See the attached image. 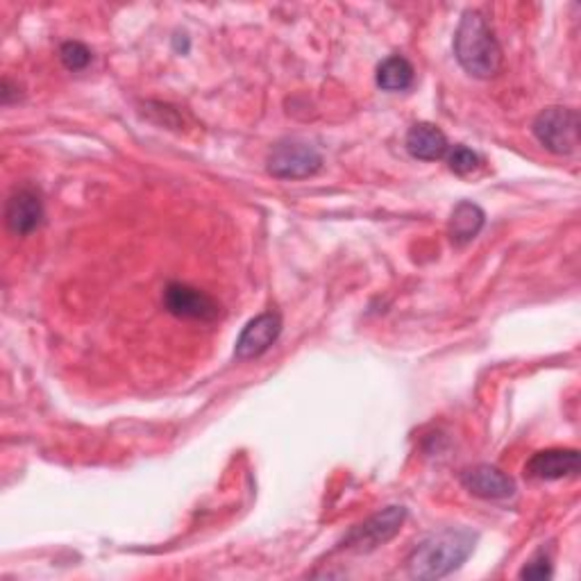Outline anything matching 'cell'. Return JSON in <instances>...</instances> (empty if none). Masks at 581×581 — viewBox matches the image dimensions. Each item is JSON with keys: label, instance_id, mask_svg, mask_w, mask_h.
<instances>
[{"label": "cell", "instance_id": "cell-1", "mask_svg": "<svg viewBox=\"0 0 581 581\" xmlns=\"http://www.w3.org/2000/svg\"><path fill=\"white\" fill-rule=\"evenodd\" d=\"M478 534L466 527H447L420 541L407 559V570L413 579H441L459 570L472 554Z\"/></svg>", "mask_w": 581, "mask_h": 581}, {"label": "cell", "instance_id": "cell-2", "mask_svg": "<svg viewBox=\"0 0 581 581\" xmlns=\"http://www.w3.org/2000/svg\"><path fill=\"white\" fill-rule=\"evenodd\" d=\"M455 55L466 73L480 81L495 77L502 69V48L480 12H466L455 33Z\"/></svg>", "mask_w": 581, "mask_h": 581}, {"label": "cell", "instance_id": "cell-3", "mask_svg": "<svg viewBox=\"0 0 581 581\" xmlns=\"http://www.w3.org/2000/svg\"><path fill=\"white\" fill-rule=\"evenodd\" d=\"M534 137L557 154H570L579 146V114L570 108H547L534 119Z\"/></svg>", "mask_w": 581, "mask_h": 581}, {"label": "cell", "instance_id": "cell-4", "mask_svg": "<svg viewBox=\"0 0 581 581\" xmlns=\"http://www.w3.org/2000/svg\"><path fill=\"white\" fill-rule=\"evenodd\" d=\"M323 166V154L305 141H280L269 154V173L282 180H302Z\"/></svg>", "mask_w": 581, "mask_h": 581}, {"label": "cell", "instance_id": "cell-5", "mask_svg": "<svg viewBox=\"0 0 581 581\" xmlns=\"http://www.w3.org/2000/svg\"><path fill=\"white\" fill-rule=\"evenodd\" d=\"M164 307L175 319L184 321H217L221 316V305L200 288L182 282H171L164 288Z\"/></svg>", "mask_w": 581, "mask_h": 581}, {"label": "cell", "instance_id": "cell-6", "mask_svg": "<svg viewBox=\"0 0 581 581\" xmlns=\"http://www.w3.org/2000/svg\"><path fill=\"white\" fill-rule=\"evenodd\" d=\"M407 511L403 507H386L384 511L368 518L366 522L357 524L355 530L346 536L343 545L355 552H371L384 543H388L395 534L400 532Z\"/></svg>", "mask_w": 581, "mask_h": 581}, {"label": "cell", "instance_id": "cell-7", "mask_svg": "<svg viewBox=\"0 0 581 581\" xmlns=\"http://www.w3.org/2000/svg\"><path fill=\"white\" fill-rule=\"evenodd\" d=\"M280 334H282L280 316L273 311L261 313L244 327L239 341H236L234 357L236 359H255V357L267 353L277 341Z\"/></svg>", "mask_w": 581, "mask_h": 581}, {"label": "cell", "instance_id": "cell-8", "mask_svg": "<svg viewBox=\"0 0 581 581\" xmlns=\"http://www.w3.org/2000/svg\"><path fill=\"white\" fill-rule=\"evenodd\" d=\"M579 472V453L568 447H552V450L536 453L524 466V474L530 480L554 482L574 478Z\"/></svg>", "mask_w": 581, "mask_h": 581}, {"label": "cell", "instance_id": "cell-9", "mask_svg": "<svg viewBox=\"0 0 581 581\" xmlns=\"http://www.w3.org/2000/svg\"><path fill=\"white\" fill-rule=\"evenodd\" d=\"M461 484L466 486L468 493L478 495L482 499H507L516 493V482L509 474L489 463L463 470Z\"/></svg>", "mask_w": 581, "mask_h": 581}, {"label": "cell", "instance_id": "cell-10", "mask_svg": "<svg viewBox=\"0 0 581 581\" xmlns=\"http://www.w3.org/2000/svg\"><path fill=\"white\" fill-rule=\"evenodd\" d=\"M5 221H8V227L18 236L33 234L44 221V205H41L39 194L30 187L16 189L8 198Z\"/></svg>", "mask_w": 581, "mask_h": 581}, {"label": "cell", "instance_id": "cell-11", "mask_svg": "<svg viewBox=\"0 0 581 581\" xmlns=\"http://www.w3.org/2000/svg\"><path fill=\"white\" fill-rule=\"evenodd\" d=\"M407 150L416 160L436 162L447 154L450 144H447V137L443 135L441 127L432 123H416L407 132Z\"/></svg>", "mask_w": 581, "mask_h": 581}, {"label": "cell", "instance_id": "cell-12", "mask_svg": "<svg viewBox=\"0 0 581 581\" xmlns=\"http://www.w3.org/2000/svg\"><path fill=\"white\" fill-rule=\"evenodd\" d=\"M484 221H486V217H484L482 207H478L474 202H459L453 211L450 225H447V230H450L453 242L463 246L482 232Z\"/></svg>", "mask_w": 581, "mask_h": 581}, {"label": "cell", "instance_id": "cell-13", "mask_svg": "<svg viewBox=\"0 0 581 581\" xmlns=\"http://www.w3.org/2000/svg\"><path fill=\"white\" fill-rule=\"evenodd\" d=\"M378 85L384 91H405L413 85V66L403 55H391L378 66Z\"/></svg>", "mask_w": 581, "mask_h": 581}, {"label": "cell", "instance_id": "cell-14", "mask_svg": "<svg viewBox=\"0 0 581 581\" xmlns=\"http://www.w3.org/2000/svg\"><path fill=\"white\" fill-rule=\"evenodd\" d=\"M60 58L69 71H83L91 62V50L81 41H66L60 48Z\"/></svg>", "mask_w": 581, "mask_h": 581}, {"label": "cell", "instance_id": "cell-15", "mask_svg": "<svg viewBox=\"0 0 581 581\" xmlns=\"http://www.w3.org/2000/svg\"><path fill=\"white\" fill-rule=\"evenodd\" d=\"M447 164H450V171L453 173L468 175V173H472L474 169L480 166V154L472 152L466 146H455L450 150V154H447Z\"/></svg>", "mask_w": 581, "mask_h": 581}, {"label": "cell", "instance_id": "cell-16", "mask_svg": "<svg viewBox=\"0 0 581 581\" xmlns=\"http://www.w3.org/2000/svg\"><path fill=\"white\" fill-rule=\"evenodd\" d=\"M522 579H549L552 577V564L545 554H539L530 564L520 570Z\"/></svg>", "mask_w": 581, "mask_h": 581}]
</instances>
